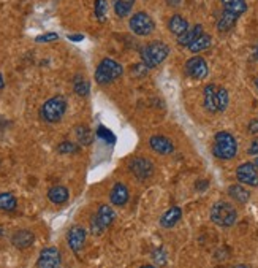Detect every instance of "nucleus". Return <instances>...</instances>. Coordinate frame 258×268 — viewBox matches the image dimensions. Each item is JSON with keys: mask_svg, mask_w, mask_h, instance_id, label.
I'll return each mask as SVG.
<instances>
[{"mask_svg": "<svg viewBox=\"0 0 258 268\" xmlns=\"http://www.w3.org/2000/svg\"><path fill=\"white\" fill-rule=\"evenodd\" d=\"M238 143L230 132H217L214 136L212 154L220 160H230L236 156Z\"/></svg>", "mask_w": 258, "mask_h": 268, "instance_id": "f257e3e1", "label": "nucleus"}, {"mask_svg": "<svg viewBox=\"0 0 258 268\" xmlns=\"http://www.w3.org/2000/svg\"><path fill=\"white\" fill-rule=\"evenodd\" d=\"M65 111H67V100L62 95H56L43 103L40 110V117L48 124H56L64 117Z\"/></svg>", "mask_w": 258, "mask_h": 268, "instance_id": "f03ea898", "label": "nucleus"}, {"mask_svg": "<svg viewBox=\"0 0 258 268\" xmlns=\"http://www.w3.org/2000/svg\"><path fill=\"white\" fill-rule=\"evenodd\" d=\"M122 73H124V68L121 64L116 62L114 59L105 57L101 59L97 70H95V81L101 86H106L110 83L116 81L119 76H122Z\"/></svg>", "mask_w": 258, "mask_h": 268, "instance_id": "7ed1b4c3", "label": "nucleus"}, {"mask_svg": "<svg viewBox=\"0 0 258 268\" xmlns=\"http://www.w3.org/2000/svg\"><path fill=\"white\" fill-rule=\"evenodd\" d=\"M238 219V211L228 201H217L211 208V221L219 227H231Z\"/></svg>", "mask_w": 258, "mask_h": 268, "instance_id": "20e7f679", "label": "nucleus"}, {"mask_svg": "<svg viewBox=\"0 0 258 268\" xmlns=\"http://www.w3.org/2000/svg\"><path fill=\"white\" fill-rule=\"evenodd\" d=\"M170 54V48L163 41H152V43L146 45L141 51L143 62H145L149 68H154L160 65Z\"/></svg>", "mask_w": 258, "mask_h": 268, "instance_id": "39448f33", "label": "nucleus"}, {"mask_svg": "<svg viewBox=\"0 0 258 268\" xmlns=\"http://www.w3.org/2000/svg\"><path fill=\"white\" fill-rule=\"evenodd\" d=\"M114 218H116V213H114V210L110 205H100L97 213H95L92 216V219H91L92 235L98 236V235L103 234V232L113 224Z\"/></svg>", "mask_w": 258, "mask_h": 268, "instance_id": "423d86ee", "label": "nucleus"}, {"mask_svg": "<svg viewBox=\"0 0 258 268\" xmlns=\"http://www.w3.org/2000/svg\"><path fill=\"white\" fill-rule=\"evenodd\" d=\"M130 31L135 35H140V37H146V35H151L155 29V24L152 21V17L149 16L145 11H140V13H135L130 17L129 21Z\"/></svg>", "mask_w": 258, "mask_h": 268, "instance_id": "0eeeda50", "label": "nucleus"}, {"mask_svg": "<svg viewBox=\"0 0 258 268\" xmlns=\"http://www.w3.org/2000/svg\"><path fill=\"white\" fill-rule=\"evenodd\" d=\"M129 170H130L131 175L141 181H146V180H149V178H152L154 171H155L152 160L147 159V157L131 159L129 162Z\"/></svg>", "mask_w": 258, "mask_h": 268, "instance_id": "6e6552de", "label": "nucleus"}, {"mask_svg": "<svg viewBox=\"0 0 258 268\" xmlns=\"http://www.w3.org/2000/svg\"><path fill=\"white\" fill-rule=\"evenodd\" d=\"M38 268H61L62 267V255L57 248H45L41 249L37 260Z\"/></svg>", "mask_w": 258, "mask_h": 268, "instance_id": "1a4fd4ad", "label": "nucleus"}, {"mask_svg": "<svg viewBox=\"0 0 258 268\" xmlns=\"http://www.w3.org/2000/svg\"><path fill=\"white\" fill-rule=\"evenodd\" d=\"M208 64L203 57L194 56L185 62V73L194 80H205L208 76Z\"/></svg>", "mask_w": 258, "mask_h": 268, "instance_id": "9d476101", "label": "nucleus"}, {"mask_svg": "<svg viewBox=\"0 0 258 268\" xmlns=\"http://www.w3.org/2000/svg\"><path fill=\"white\" fill-rule=\"evenodd\" d=\"M236 178L241 184H247V186L258 187V170L254 164L245 162L239 165L236 168Z\"/></svg>", "mask_w": 258, "mask_h": 268, "instance_id": "9b49d317", "label": "nucleus"}, {"mask_svg": "<svg viewBox=\"0 0 258 268\" xmlns=\"http://www.w3.org/2000/svg\"><path fill=\"white\" fill-rule=\"evenodd\" d=\"M86 238H87L86 229L81 227V225H73L67 234V243L71 251L75 254L80 252L84 248V245H86Z\"/></svg>", "mask_w": 258, "mask_h": 268, "instance_id": "f8f14e48", "label": "nucleus"}, {"mask_svg": "<svg viewBox=\"0 0 258 268\" xmlns=\"http://www.w3.org/2000/svg\"><path fill=\"white\" fill-rule=\"evenodd\" d=\"M149 145H151L152 151H155L157 154H161V156H168L175 151V145L170 138H166L165 135H152L151 140H149Z\"/></svg>", "mask_w": 258, "mask_h": 268, "instance_id": "ddd939ff", "label": "nucleus"}, {"mask_svg": "<svg viewBox=\"0 0 258 268\" xmlns=\"http://www.w3.org/2000/svg\"><path fill=\"white\" fill-rule=\"evenodd\" d=\"M129 189L124 183H116L110 192V201L114 206H125L129 203Z\"/></svg>", "mask_w": 258, "mask_h": 268, "instance_id": "4468645a", "label": "nucleus"}, {"mask_svg": "<svg viewBox=\"0 0 258 268\" xmlns=\"http://www.w3.org/2000/svg\"><path fill=\"white\" fill-rule=\"evenodd\" d=\"M33 241H35V235L31 230H26V229L15 232L13 236H11V245H13L16 249L31 248L33 245Z\"/></svg>", "mask_w": 258, "mask_h": 268, "instance_id": "2eb2a0df", "label": "nucleus"}, {"mask_svg": "<svg viewBox=\"0 0 258 268\" xmlns=\"http://www.w3.org/2000/svg\"><path fill=\"white\" fill-rule=\"evenodd\" d=\"M181 218H182V210L179 206H171L170 210H166L163 214H161V218H160V227H163V229H171V227H175V225L181 221Z\"/></svg>", "mask_w": 258, "mask_h": 268, "instance_id": "dca6fc26", "label": "nucleus"}, {"mask_svg": "<svg viewBox=\"0 0 258 268\" xmlns=\"http://www.w3.org/2000/svg\"><path fill=\"white\" fill-rule=\"evenodd\" d=\"M48 199L54 205H64L70 199V192L65 186H52L48 190Z\"/></svg>", "mask_w": 258, "mask_h": 268, "instance_id": "f3484780", "label": "nucleus"}, {"mask_svg": "<svg viewBox=\"0 0 258 268\" xmlns=\"http://www.w3.org/2000/svg\"><path fill=\"white\" fill-rule=\"evenodd\" d=\"M168 29H170V32L177 35V37H181L182 34L189 31V22L181 15H175V16H171L170 21H168Z\"/></svg>", "mask_w": 258, "mask_h": 268, "instance_id": "a211bd4d", "label": "nucleus"}, {"mask_svg": "<svg viewBox=\"0 0 258 268\" xmlns=\"http://www.w3.org/2000/svg\"><path fill=\"white\" fill-rule=\"evenodd\" d=\"M217 89L215 84H208L205 87V108L211 113L217 111Z\"/></svg>", "mask_w": 258, "mask_h": 268, "instance_id": "6ab92c4d", "label": "nucleus"}, {"mask_svg": "<svg viewBox=\"0 0 258 268\" xmlns=\"http://www.w3.org/2000/svg\"><path fill=\"white\" fill-rule=\"evenodd\" d=\"M238 15L235 13H230V11H226L224 10V13L220 15L219 17V22H217V29H219V32H228V31H231L233 27H235V24L238 21Z\"/></svg>", "mask_w": 258, "mask_h": 268, "instance_id": "aec40b11", "label": "nucleus"}, {"mask_svg": "<svg viewBox=\"0 0 258 268\" xmlns=\"http://www.w3.org/2000/svg\"><path fill=\"white\" fill-rule=\"evenodd\" d=\"M228 195H230L231 199H235L239 203H247L249 199H250V192L241 184H231L230 187H228Z\"/></svg>", "mask_w": 258, "mask_h": 268, "instance_id": "412c9836", "label": "nucleus"}, {"mask_svg": "<svg viewBox=\"0 0 258 268\" xmlns=\"http://www.w3.org/2000/svg\"><path fill=\"white\" fill-rule=\"evenodd\" d=\"M203 34V26H200V24H196V26L194 29H190V31H187L185 34H182L181 37H177V43L181 46H190L194 41L200 37V35Z\"/></svg>", "mask_w": 258, "mask_h": 268, "instance_id": "4be33fe9", "label": "nucleus"}, {"mask_svg": "<svg viewBox=\"0 0 258 268\" xmlns=\"http://www.w3.org/2000/svg\"><path fill=\"white\" fill-rule=\"evenodd\" d=\"M222 5H224V10L230 11V13H235L238 16H241L242 13L247 11L245 0H222Z\"/></svg>", "mask_w": 258, "mask_h": 268, "instance_id": "5701e85b", "label": "nucleus"}, {"mask_svg": "<svg viewBox=\"0 0 258 268\" xmlns=\"http://www.w3.org/2000/svg\"><path fill=\"white\" fill-rule=\"evenodd\" d=\"M135 0H114V13L117 17H127L133 10Z\"/></svg>", "mask_w": 258, "mask_h": 268, "instance_id": "b1692460", "label": "nucleus"}, {"mask_svg": "<svg viewBox=\"0 0 258 268\" xmlns=\"http://www.w3.org/2000/svg\"><path fill=\"white\" fill-rule=\"evenodd\" d=\"M17 208V200L13 194L10 192H2L0 194V211L11 213Z\"/></svg>", "mask_w": 258, "mask_h": 268, "instance_id": "393cba45", "label": "nucleus"}, {"mask_svg": "<svg viewBox=\"0 0 258 268\" xmlns=\"http://www.w3.org/2000/svg\"><path fill=\"white\" fill-rule=\"evenodd\" d=\"M211 43H212V40H211V37H209L208 34H205L203 32L200 37H198L194 43H192L190 46H189V50L192 51V52H201V51H205V50H208L209 46H211Z\"/></svg>", "mask_w": 258, "mask_h": 268, "instance_id": "a878e982", "label": "nucleus"}, {"mask_svg": "<svg viewBox=\"0 0 258 268\" xmlns=\"http://www.w3.org/2000/svg\"><path fill=\"white\" fill-rule=\"evenodd\" d=\"M75 134H76L78 141H80V145H82V146H89L92 143V140H94L92 132L86 126H78L75 129Z\"/></svg>", "mask_w": 258, "mask_h": 268, "instance_id": "bb28decb", "label": "nucleus"}, {"mask_svg": "<svg viewBox=\"0 0 258 268\" xmlns=\"http://www.w3.org/2000/svg\"><path fill=\"white\" fill-rule=\"evenodd\" d=\"M73 89L78 95L81 97H87L89 92H91V84H89L87 80H84L82 76H76L75 81H73Z\"/></svg>", "mask_w": 258, "mask_h": 268, "instance_id": "cd10ccee", "label": "nucleus"}, {"mask_svg": "<svg viewBox=\"0 0 258 268\" xmlns=\"http://www.w3.org/2000/svg\"><path fill=\"white\" fill-rule=\"evenodd\" d=\"M228 103H230V95L225 87H219L217 89V111H225L228 108Z\"/></svg>", "mask_w": 258, "mask_h": 268, "instance_id": "c85d7f7f", "label": "nucleus"}, {"mask_svg": "<svg viewBox=\"0 0 258 268\" xmlns=\"http://www.w3.org/2000/svg\"><path fill=\"white\" fill-rule=\"evenodd\" d=\"M94 11H95L97 19L100 22H105L106 21V13H108V2L106 0H95Z\"/></svg>", "mask_w": 258, "mask_h": 268, "instance_id": "c756f323", "label": "nucleus"}, {"mask_svg": "<svg viewBox=\"0 0 258 268\" xmlns=\"http://www.w3.org/2000/svg\"><path fill=\"white\" fill-rule=\"evenodd\" d=\"M78 151H80V146L71 141H62L61 145L57 146V152H61V154H75Z\"/></svg>", "mask_w": 258, "mask_h": 268, "instance_id": "7c9ffc66", "label": "nucleus"}, {"mask_svg": "<svg viewBox=\"0 0 258 268\" xmlns=\"http://www.w3.org/2000/svg\"><path fill=\"white\" fill-rule=\"evenodd\" d=\"M56 40H59V34L56 32H48L43 35H38V37L35 38L37 43H48V41H56Z\"/></svg>", "mask_w": 258, "mask_h": 268, "instance_id": "2f4dec72", "label": "nucleus"}, {"mask_svg": "<svg viewBox=\"0 0 258 268\" xmlns=\"http://www.w3.org/2000/svg\"><path fill=\"white\" fill-rule=\"evenodd\" d=\"M152 260L155 262V264L159 265H165L166 264V255H165V251L161 248H157L152 254Z\"/></svg>", "mask_w": 258, "mask_h": 268, "instance_id": "473e14b6", "label": "nucleus"}, {"mask_svg": "<svg viewBox=\"0 0 258 268\" xmlns=\"http://www.w3.org/2000/svg\"><path fill=\"white\" fill-rule=\"evenodd\" d=\"M97 136H100V138H103L105 141H111L114 143V135L111 130H108L105 127H98L97 129Z\"/></svg>", "mask_w": 258, "mask_h": 268, "instance_id": "72a5a7b5", "label": "nucleus"}, {"mask_svg": "<svg viewBox=\"0 0 258 268\" xmlns=\"http://www.w3.org/2000/svg\"><path fill=\"white\" fill-rule=\"evenodd\" d=\"M131 70H133V73H131L133 76H146V75H147V70H149V67H147V65H146L145 62H143V64H138V65H135V67L131 68Z\"/></svg>", "mask_w": 258, "mask_h": 268, "instance_id": "f704fd0d", "label": "nucleus"}, {"mask_svg": "<svg viewBox=\"0 0 258 268\" xmlns=\"http://www.w3.org/2000/svg\"><path fill=\"white\" fill-rule=\"evenodd\" d=\"M247 152L250 154V156H257L258 154V138H255L254 141L250 143V148L247 150Z\"/></svg>", "mask_w": 258, "mask_h": 268, "instance_id": "c9c22d12", "label": "nucleus"}, {"mask_svg": "<svg viewBox=\"0 0 258 268\" xmlns=\"http://www.w3.org/2000/svg\"><path fill=\"white\" fill-rule=\"evenodd\" d=\"M249 132L250 134H258V119H255V121H252L249 124Z\"/></svg>", "mask_w": 258, "mask_h": 268, "instance_id": "e433bc0d", "label": "nucleus"}, {"mask_svg": "<svg viewBox=\"0 0 258 268\" xmlns=\"http://www.w3.org/2000/svg\"><path fill=\"white\" fill-rule=\"evenodd\" d=\"M208 181H196V190H206L208 189Z\"/></svg>", "mask_w": 258, "mask_h": 268, "instance_id": "4c0bfd02", "label": "nucleus"}, {"mask_svg": "<svg viewBox=\"0 0 258 268\" xmlns=\"http://www.w3.org/2000/svg\"><path fill=\"white\" fill-rule=\"evenodd\" d=\"M68 40H71V41H82L84 35H68Z\"/></svg>", "mask_w": 258, "mask_h": 268, "instance_id": "58836bf2", "label": "nucleus"}, {"mask_svg": "<svg viewBox=\"0 0 258 268\" xmlns=\"http://www.w3.org/2000/svg\"><path fill=\"white\" fill-rule=\"evenodd\" d=\"M168 3L173 5V7H177V5L181 3V0H168Z\"/></svg>", "mask_w": 258, "mask_h": 268, "instance_id": "ea45409f", "label": "nucleus"}, {"mask_svg": "<svg viewBox=\"0 0 258 268\" xmlns=\"http://www.w3.org/2000/svg\"><path fill=\"white\" fill-rule=\"evenodd\" d=\"M3 86H5V81H3V76L0 75V89H3Z\"/></svg>", "mask_w": 258, "mask_h": 268, "instance_id": "a19ab883", "label": "nucleus"}, {"mask_svg": "<svg viewBox=\"0 0 258 268\" xmlns=\"http://www.w3.org/2000/svg\"><path fill=\"white\" fill-rule=\"evenodd\" d=\"M233 268H250L249 265H236V267H233Z\"/></svg>", "mask_w": 258, "mask_h": 268, "instance_id": "79ce46f5", "label": "nucleus"}, {"mask_svg": "<svg viewBox=\"0 0 258 268\" xmlns=\"http://www.w3.org/2000/svg\"><path fill=\"white\" fill-rule=\"evenodd\" d=\"M141 268H157V267H154V265H143Z\"/></svg>", "mask_w": 258, "mask_h": 268, "instance_id": "37998d69", "label": "nucleus"}, {"mask_svg": "<svg viewBox=\"0 0 258 268\" xmlns=\"http://www.w3.org/2000/svg\"><path fill=\"white\" fill-rule=\"evenodd\" d=\"M252 164H254V165L257 167V168H258V157H257V159H255V160H254V162H252Z\"/></svg>", "mask_w": 258, "mask_h": 268, "instance_id": "c03bdc74", "label": "nucleus"}, {"mask_svg": "<svg viewBox=\"0 0 258 268\" xmlns=\"http://www.w3.org/2000/svg\"><path fill=\"white\" fill-rule=\"evenodd\" d=\"M255 86H257V89H258V78L255 80Z\"/></svg>", "mask_w": 258, "mask_h": 268, "instance_id": "a18cd8bd", "label": "nucleus"}, {"mask_svg": "<svg viewBox=\"0 0 258 268\" xmlns=\"http://www.w3.org/2000/svg\"><path fill=\"white\" fill-rule=\"evenodd\" d=\"M255 57L258 59V46H257V54H255Z\"/></svg>", "mask_w": 258, "mask_h": 268, "instance_id": "49530a36", "label": "nucleus"}]
</instances>
